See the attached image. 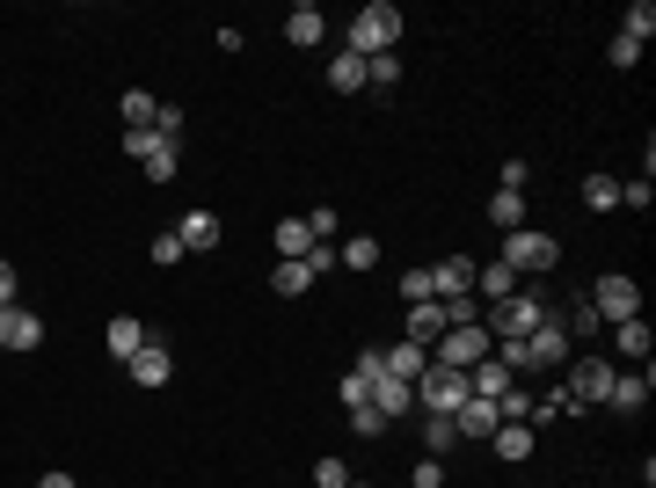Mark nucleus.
Masks as SVG:
<instances>
[{"label":"nucleus","instance_id":"obj_1","mask_svg":"<svg viewBox=\"0 0 656 488\" xmlns=\"http://www.w3.org/2000/svg\"><path fill=\"white\" fill-rule=\"evenodd\" d=\"M401 8H394V0H364L358 8V23H350V45L343 51H358V59H380V51H394L401 45Z\"/></svg>","mask_w":656,"mask_h":488},{"label":"nucleus","instance_id":"obj_2","mask_svg":"<svg viewBox=\"0 0 656 488\" xmlns=\"http://www.w3.org/2000/svg\"><path fill=\"white\" fill-rule=\"evenodd\" d=\"M612 358H598V350H583V358H569L561 365V401H577V409H606V393H612Z\"/></svg>","mask_w":656,"mask_h":488},{"label":"nucleus","instance_id":"obj_3","mask_svg":"<svg viewBox=\"0 0 656 488\" xmlns=\"http://www.w3.org/2000/svg\"><path fill=\"white\" fill-rule=\"evenodd\" d=\"M496 263H510L518 277H547V270L561 263V241L540 234V226H518V234H504V255H496Z\"/></svg>","mask_w":656,"mask_h":488},{"label":"nucleus","instance_id":"obj_4","mask_svg":"<svg viewBox=\"0 0 656 488\" xmlns=\"http://www.w3.org/2000/svg\"><path fill=\"white\" fill-rule=\"evenodd\" d=\"M540 321H547V299H540V292H510L504 306H488V314H482V328L496 342H525Z\"/></svg>","mask_w":656,"mask_h":488},{"label":"nucleus","instance_id":"obj_5","mask_svg":"<svg viewBox=\"0 0 656 488\" xmlns=\"http://www.w3.org/2000/svg\"><path fill=\"white\" fill-rule=\"evenodd\" d=\"M496 350V336H488L482 321H460V328H445V336L431 342V365H453V372H474Z\"/></svg>","mask_w":656,"mask_h":488},{"label":"nucleus","instance_id":"obj_6","mask_svg":"<svg viewBox=\"0 0 656 488\" xmlns=\"http://www.w3.org/2000/svg\"><path fill=\"white\" fill-rule=\"evenodd\" d=\"M569 358H577V342H569V321L547 314L533 336H525V372H561Z\"/></svg>","mask_w":656,"mask_h":488},{"label":"nucleus","instance_id":"obj_7","mask_svg":"<svg viewBox=\"0 0 656 488\" xmlns=\"http://www.w3.org/2000/svg\"><path fill=\"white\" fill-rule=\"evenodd\" d=\"M591 314L598 321H634L642 314V285H634L628 270H606V277L591 285Z\"/></svg>","mask_w":656,"mask_h":488},{"label":"nucleus","instance_id":"obj_8","mask_svg":"<svg viewBox=\"0 0 656 488\" xmlns=\"http://www.w3.org/2000/svg\"><path fill=\"white\" fill-rule=\"evenodd\" d=\"M460 401H467V372L431 365L423 379H416V409L423 415H460Z\"/></svg>","mask_w":656,"mask_h":488},{"label":"nucleus","instance_id":"obj_9","mask_svg":"<svg viewBox=\"0 0 656 488\" xmlns=\"http://www.w3.org/2000/svg\"><path fill=\"white\" fill-rule=\"evenodd\" d=\"M649 393H656V372H649V365H642V372H612L606 409H620V415H642V409H649Z\"/></svg>","mask_w":656,"mask_h":488},{"label":"nucleus","instance_id":"obj_10","mask_svg":"<svg viewBox=\"0 0 656 488\" xmlns=\"http://www.w3.org/2000/svg\"><path fill=\"white\" fill-rule=\"evenodd\" d=\"M124 372H132L139 387H169V379H175V358H169V342H153V336H146V350H139V358H132Z\"/></svg>","mask_w":656,"mask_h":488},{"label":"nucleus","instance_id":"obj_11","mask_svg":"<svg viewBox=\"0 0 656 488\" xmlns=\"http://www.w3.org/2000/svg\"><path fill=\"white\" fill-rule=\"evenodd\" d=\"M45 342V321L29 314V306H8L0 314V350H37Z\"/></svg>","mask_w":656,"mask_h":488},{"label":"nucleus","instance_id":"obj_12","mask_svg":"<svg viewBox=\"0 0 656 488\" xmlns=\"http://www.w3.org/2000/svg\"><path fill=\"white\" fill-rule=\"evenodd\" d=\"M423 372H431V350H423V342H387V379H401V387H416V379H423Z\"/></svg>","mask_w":656,"mask_h":488},{"label":"nucleus","instance_id":"obj_13","mask_svg":"<svg viewBox=\"0 0 656 488\" xmlns=\"http://www.w3.org/2000/svg\"><path fill=\"white\" fill-rule=\"evenodd\" d=\"M102 350H110L117 365H132V358L146 350V321L139 314H117V321H110V336H102Z\"/></svg>","mask_w":656,"mask_h":488},{"label":"nucleus","instance_id":"obj_14","mask_svg":"<svg viewBox=\"0 0 656 488\" xmlns=\"http://www.w3.org/2000/svg\"><path fill=\"white\" fill-rule=\"evenodd\" d=\"M612 350H620V358H634V365H649V350H656L649 321H642V314H634V321H612Z\"/></svg>","mask_w":656,"mask_h":488},{"label":"nucleus","instance_id":"obj_15","mask_svg":"<svg viewBox=\"0 0 656 488\" xmlns=\"http://www.w3.org/2000/svg\"><path fill=\"white\" fill-rule=\"evenodd\" d=\"M321 37H329V15H321L314 0H299L285 15V45H321Z\"/></svg>","mask_w":656,"mask_h":488},{"label":"nucleus","instance_id":"obj_16","mask_svg":"<svg viewBox=\"0 0 656 488\" xmlns=\"http://www.w3.org/2000/svg\"><path fill=\"white\" fill-rule=\"evenodd\" d=\"M453 423H460V438H496V430H504L496 401H474V393L460 401V415H453Z\"/></svg>","mask_w":656,"mask_h":488},{"label":"nucleus","instance_id":"obj_17","mask_svg":"<svg viewBox=\"0 0 656 488\" xmlns=\"http://www.w3.org/2000/svg\"><path fill=\"white\" fill-rule=\"evenodd\" d=\"M474 292H482L488 306H504V299L518 292V270L510 263H474Z\"/></svg>","mask_w":656,"mask_h":488},{"label":"nucleus","instance_id":"obj_18","mask_svg":"<svg viewBox=\"0 0 656 488\" xmlns=\"http://www.w3.org/2000/svg\"><path fill=\"white\" fill-rule=\"evenodd\" d=\"M372 409L387 415V423H401V415L416 409V387H401V379H387V372H380V379H372Z\"/></svg>","mask_w":656,"mask_h":488},{"label":"nucleus","instance_id":"obj_19","mask_svg":"<svg viewBox=\"0 0 656 488\" xmlns=\"http://www.w3.org/2000/svg\"><path fill=\"white\" fill-rule=\"evenodd\" d=\"M175 241L190 248V255H212V248H219V220H212V212H183V226H175Z\"/></svg>","mask_w":656,"mask_h":488},{"label":"nucleus","instance_id":"obj_20","mask_svg":"<svg viewBox=\"0 0 656 488\" xmlns=\"http://www.w3.org/2000/svg\"><path fill=\"white\" fill-rule=\"evenodd\" d=\"M437 336H445V306H437V299H416V306H409V342L431 350Z\"/></svg>","mask_w":656,"mask_h":488},{"label":"nucleus","instance_id":"obj_21","mask_svg":"<svg viewBox=\"0 0 656 488\" xmlns=\"http://www.w3.org/2000/svg\"><path fill=\"white\" fill-rule=\"evenodd\" d=\"M488 445H496V460H504V466L533 460V423H504V430H496Z\"/></svg>","mask_w":656,"mask_h":488},{"label":"nucleus","instance_id":"obj_22","mask_svg":"<svg viewBox=\"0 0 656 488\" xmlns=\"http://www.w3.org/2000/svg\"><path fill=\"white\" fill-rule=\"evenodd\" d=\"M488 226H496V234H518V226H525V190H496L488 197Z\"/></svg>","mask_w":656,"mask_h":488},{"label":"nucleus","instance_id":"obj_23","mask_svg":"<svg viewBox=\"0 0 656 488\" xmlns=\"http://www.w3.org/2000/svg\"><path fill=\"white\" fill-rule=\"evenodd\" d=\"M270 241H277V255H285V263H307V248H314V226H307V220H277V234H270Z\"/></svg>","mask_w":656,"mask_h":488},{"label":"nucleus","instance_id":"obj_24","mask_svg":"<svg viewBox=\"0 0 656 488\" xmlns=\"http://www.w3.org/2000/svg\"><path fill=\"white\" fill-rule=\"evenodd\" d=\"M460 445V423L453 415H423V460H445Z\"/></svg>","mask_w":656,"mask_h":488},{"label":"nucleus","instance_id":"obj_25","mask_svg":"<svg viewBox=\"0 0 656 488\" xmlns=\"http://www.w3.org/2000/svg\"><path fill=\"white\" fill-rule=\"evenodd\" d=\"M270 292H277V299H307V292H314V270H307V263H277V270H270Z\"/></svg>","mask_w":656,"mask_h":488},{"label":"nucleus","instance_id":"obj_26","mask_svg":"<svg viewBox=\"0 0 656 488\" xmlns=\"http://www.w3.org/2000/svg\"><path fill=\"white\" fill-rule=\"evenodd\" d=\"M329 88H336V96H358L364 88V59L358 51H336V59H329Z\"/></svg>","mask_w":656,"mask_h":488},{"label":"nucleus","instance_id":"obj_27","mask_svg":"<svg viewBox=\"0 0 656 488\" xmlns=\"http://www.w3.org/2000/svg\"><path fill=\"white\" fill-rule=\"evenodd\" d=\"M336 263H343V270H358V277H364V270H380V241H372V234H350V241L336 248Z\"/></svg>","mask_w":656,"mask_h":488},{"label":"nucleus","instance_id":"obj_28","mask_svg":"<svg viewBox=\"0 0 656 488\" xmlns=\"http://www.w3.org/2000/svg\"><path fill=\"white\" fill-rule=\"evenodd\" d=\"M620 37H628V45H649L656 37V0H634L628 15H620Z\"/></svg>","mask_w":656,"mask_h":488},{"label":"nucleus","instance_id":"obj_29","mask_svg":"<svg viewBox=\"0 0 656 488\" xmlns=\"http://www.w3.org/2000/svg\"><path fill=\"white\" fill-rule=\"evenodd\" d=\"M620 204V183L612 175H583V212H612Z\"/></svg>","mask_w":656,"mask_h":488},{"label":"nucleus","instance_id":"obj_30","mask_svg":"<svg viewBox=\"0 0 656 488\" xmlns=\"http://www.w3.org/2000/svg\"><path fill=\"white\" fill-rule=\"evenodd\" d=\"M496 415H504V423H533V393H525L518 379H510V387L496 393Z\"/></svg>","mask_w":656,"mask_h":488},{"label":"nucleus","instance_id":"obj_31","mask_svg":"<svg viewBox=\"0 0 656 488\" xmlns=\"http://www.w3.org/2000/svg\"><path fill=\"white\" fill-rule=\"evenodd\" d=\"M153 110H161V102L146 96V88H132V96H124V132H153Z\"/></svg>","mask_w":656,"mask_h":488},{"label":"nucleus","instance_id":"obj_32","mask_svg":"<svg viewBox=\"0 0 656 488\" xmlns=\"http://www.w3.org/2000/svg\"><path fill=\"white\" fill-rule=\"evenodd\" d=\"M175 161H183V147H153L139 161V175H146V183H175Z\"/></svg>","mask_w":656,"mask_h":488},{"label":"nucleus","instance_id":"obj_33","mask_svg":"<svg viewBox=\"0 0 656 488\" xmlns=\"http://www.w3.org/2000/svg\"><path fill=\"white\" fill-rule=\"evenodd\" d=\"M394 80H401V59H394V51H380V59H364V88H380V96H387Z\"/></svg>","mask_w":656,"mask_h":488},{"label":"nucleus","instance_id":"obj_34","mask_svg":"<svg viewBox=\"0 0 656 488\" xmlns=\"http://www.w3.org/2000/svg\"><path fill=\"white\" fill-rule=\"evenodd\" d=\"M350 430H358V438H387L394 423H387L380 409H372V401H364V409H350Z\"/></svg>","mask_w":656,"mask_h":488},{"label":"nucleus","instance_id":"obj_35","mask_svg":"<svg viewBox=\"0 0 656 488\" xmlns=\"http://www.w3.org/2000/svg\"><path fill=\"white\" fill-rule=\"evenodd\" d=\"M153 139L183 147V110H175V102H161V110H153Z\"/></svg>","mask_w":656,"mask_h":488},{"label":"nucleus","instance_id":"obj_36","mask_svg":"<svg viewBox=\"0 0 656 488\" xmlns=\"http://www.w3.org/2000/svg\"><path fill=\"white\" fill-rule=\"evenodd\" d=\"M146 255H153V263H161V270H175V263H183V255H190V248L175 241V226H169V234H153V248H146Z\"/></svg>","mask_w":656,"mask_h":488},{"label":"nucleus","instance_id":"obj_37","mask_svg":"<svg viewBox=\"0 0 656 488\" xmlns=\"http://www.w3.org/2000/svg\"><path fill=\"white\" fill-rule=\"evenodd\" d=\"M606 59H612V74H634V66H642V45H628V37H612V45H606Z\"/></svg>","mask_w":656,"mask_h":488},{"label":"nucleus","instance_id":"obj_38","mask_svg":"<svg viewBox=\"0 0 656 488\" xmlns=\"http://www.w3.org/2000/svg\"><path fill=\"white\" fill-rule=\"evenodd\" d=\"M343 409H364V401H372V379H364V372H343Z\"/></svg>","mask_w":656,"mask_h":488},{"label":"nucleus","instance_id":"obj_39","mask_svg":"<svg viewBox=\"0 0 656 488\" xmlns=\"http://www.w3.org/2000/svg\"><path fill=\"white\" fill-rule=\"evenodd\" d=\"M416 299H431V263H423V270H409V277H401V306H416Z\"/></svg>","mask_w":656,"mask_h":488},{"label":"nucleus","instance_id":"obj_40","mask_svg":"<svg viewBox=\"0 0 656 488\" xmlns=\"http://www.w3.org/2000/svg\"><path fill=\"white\" fill-rule=\"evenodd\" d=\"M409 488H445V460H416Z\"/></svg>","mask_w":656,"mask_h":488},{"label":"nucleus","instance_id":"obj_41","mask_svg":"<svg viewBox=\"0 0 656 488\" xmlns=\"http://www.w3.org/2000/svg\"><path fill=\"white\" fill-rule=\"evenodd\" d=\"M343 481H350V466L343 460H314V488H343Z\"/></svg>","mask_w":656,"mask_h":488},{"label":"nucleus","instance_id":"obj_42","mask_svg":"<svg viewBox=\"0 0 656 488\" xmlns=\"http://www.w3.org/2000/svg\"><path fill=\"white\" fill-rule=\"evenodd\" d=\"M117 147H124V153H132V161H146V153H153V147H169V139H153V132H124Z\"/></svg>","mask_w":656,"mask_h":488},{"label":"nucleus","instance_id":"obj_43","mask_svg":"<svg viewBox=\"0 0 656 488\" xmlns=\"http://www.w3.org/2000/svg\"><path fill=\"white\" fill-rule=\"evenodd\" d=\"M307 226H314V241H336V204H314Z\"/></svg>","mask_w":656,"mask_h":488},{"label":"nucleus","instance_id":"obj_44","mask_svg":"<svg viewBox=\"0 0 656 488\" xmlns=\"http://www.w3.org/2000/svg\"><path fill=\"white\" fill-rule=\"evenodd\" d=\"M620 204H634V212H649V175H634V183H620Z\"/></svg>","mask_w":656,"mask_h":488},{"label":"nucleus","instance_id":"obj_45","mask_svg":"<svg viewBox=\"0 0 656 488\" xmlns=\"http://www.w3.org/2000/svg\"><path fill=\"white\" fill-rule=\"evenodd\" d=\"M307 270H314V277H321V270H336V241H314V248H307Z\"/></svg>","mask_w":656,"mask_h":488},{"label":"nucleus","instance_id":"obj_46","mask_svg":"<svg viewBox=\"0 0 656 488\" xmlns=\"http://www.w3.org/2000/svg\"><path fill=\"white\" fill-rule=\"evenodd\" d=\"M350 372H364V379H380V372H387V350H358V365Z\"/></svg>","mask_w":656,"mask_h":488},{"label":"nucleus","instance_id":"obj_47","mask_svg":"<svg viewBox=\"0 0 656 488\" xmlns=\"http://www.w3.org/2000/svg\"><path fill=\"white\" fill-rule=\"evenodd\" d=\"M8 306H15V263L0 255V314H8Z\"/></svg>","mask_w":656,"mask_h":488},{"label":"nucleus","instance_id":"obj_48","mask_svg":"<svg viewBox=\"0 0 656 488\" xmlns=\"http://www.w3.org/2000/svg\"><path fill=\"white\" fill-rule=\"evenodd\" d=\"M37 488H81V481H73L66 466H51V474H45V481H37Z\"/></svg>","mask_w":656,"mask_h":488},{"label":"nucleus","instance_id":"obj_49","mask_svg":"<svg viewBox=\"0 0 656 488\" xmlns=\"http://www.w3.org/2000/svg\"><path fill=\"white\" fill-rule=\"evenodd\" d=\"M343 488H364V481H343Z\"/></svg>","mask_w":656,"mask_h":488}]
</instances>
